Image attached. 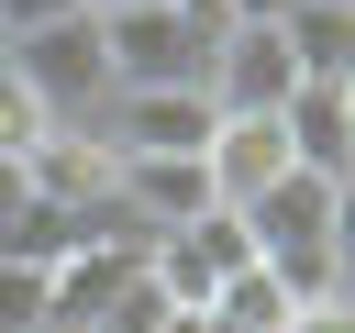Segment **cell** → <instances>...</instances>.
I'll use <instances>...</instances> for the list:
<instances>
[{
    "mask_svg": "<svg viewBox=\"0 0 355 333\" xmlns=\"http://www.w3.org/2000/svg\"><path fill=\"white\" fill-rule=\"evenodd\" d=\"M0 67L33 89V111H44L55 133H89V122H100V100H111V67H100V11L44 22V33H11V44H0Z\"/></svg>",
    "mask_w": 355,
    "mask_h": 333,
    "instance_id": "1",
    "label": "cell"
},
{
    "mask_svg": "<svg viewBox=\"0 0 355 333\" xmlns=\"http://www.w3.org/2000/svg\"><path fill=\"white\" fill-rule=\"evenodd\" d=\"M100 67H111V89H211V44L178 22V0L100 11Z\"/></svg>",
    "mask_w": 355,
    "mask_h": 333,
    "instance_id": "2",
    "label": "cell"
},
{
    "mask_svg": "<svg viewBox=\"0 0 355 333\" xmlns=\"http://www.w3.org/2000/svg\"><path fill=\"white\" fill-rule=\"evenodd\" d=\"M288 89H300V56H288L277 11H244L222 33V56H211V111H277Z\"/></svg>",
    "mask_w": 355,
    "mask_h": 333,
    "instance_id": "3",
    "label": "cell"
},
{
    "mask_svg": "<svg viewBox=\"0 0 355 333\" xmlns=\"http://www.w3.org/2000/svg\"><path fill=\"white\" fill-rule=\"evenodd\" d=\"M200 178H211L222 211H244L255 189H277V178H288V133H277V111H222L211 144H200Z\"/></svg>",
    "mask_w": 355,
    "mask_h": 333,
    "instance_id": "4",
    "label": "cell"
},
{
    "mask_svg": "<svg viewBox=\"0 0 355 333\" xmlns=\"http://www.w3.org/2000/svg\"><path fill=\"white\" fill-rule=\"evenodd\" d=\"M111 200H122L144 233H178V222L222 211L211 178H200V155H111Z\"/></svg>",
    "mask_w": 355,
    "mask_h": 333,
    "instance_id": "5",
    "label": "cell"
},
{
    "mask_svg": "<svg viewBox=\"0 0 355 333\" xmlns=\"http://www.w3.org/2000/svg\"><path fill=\"white\" fill-rule=\"evenodd\" d=\"M355 89L344 78H300L288 100H277V133H288V166H311V178H344L355 166Z\"/></svg>",
    "mask_w": 355,
    "mask_h": 333,
    "instance_id": "6",
    "label": "cell"
},
{
    "mask_svg": "<svg viewBox=\"0 0 355 333\" xmlns=\"http://www.w3.org/2000/svg\"><path fill=\"white\" fill-rule=\"evenodd\" d=\"M277 33H288V56H300V78H344L355 89V11H277Z\"/></svg>",
    "mask_w": 355,
    "mask_h": 333,
    "instance_id": "7",
    "label": "cell"
},
{
    "mask_svg": "<svg viewBox=\"0 0 355 333\" xmlns=\"http://www.w3.org/2000/svg\"><path fill=\"white\" fill-rule=\"evenodd\" d=\"M288 311H300V300H288V289H277L266 266H233V278L211 289V322H222V333H277Z\"/></svg>",
    "mask_w": 355,
    "mask_h": 333,
    "instance_id": "8",
    "label": "cell"
},
{
    "mask_svg": "<svg viewBox=\"0 0 355 333\" xmlns=\"http://www.w3.org/2000/svg\"><path fill=\"white\" fill-rule=\"evenodd\" d=\"M44 133H55V122H44V111H33V89H22V78H11V67H0V155H11V166H22V155H33V144H44Z\"/></svg>",
    "mask_w": 355,
    "mask_h": 333,
    "instance_id": "9",
    "label": "cell"
},
{
    "mask_svg": "<svg viewBox=\"0 0 355 333\" xmlns=\"http://www.w3.org/2000/svg\"><path fill=\"white\" fill-rule=\"evenodd\" d=\"M78 11H89V0H0V44H11V33H44V22H78Z\"/></svg>",
    "mask_w": 355,
    "mask_h": 333,
    "instance_id": "10",
    "label": "cell"
},
{
    "mask_svg": "<svg viewBox=\"0 0 355 333\" xmlns=\"http://www.w3.org/2000/svg\"><path fill=\"white\" fill-rule=\"evenodd\" d=\"M333 278L355 289V166L333 178Z\"/></svg>",
    "mask_w": 355,
    "mask_h": 333,
    "instance_id": "11",
    "label": "cell"
},
{
    "mask_svg": "<svg viewBox=\"0 0 355 333\" xmlns=\"http://www.w3.org/2000/svg\"><path fill=\"white\" fill-rule=\"evenodd\" d=\"M277 333H355V300H344V289H333V300H300Z\"/></svg>",
    "mask_w": 355,
    "mask_h": 333,
    "instance_id": "12",
    "label": "cell"
},
{
    "mask_svg": "<svg viewBox=\"0 0 355 333\" xmlns=\"http://www.w3.org/2000/svg\"><path fill=\"white\" fill-rule=\"evenodd\" d=\"M277 11H288V0H277ZM300 11H355V0H300Z\"/></svg>",
    "mask_w": 355,
    "mask_h": 333,
    "instance_id": "13",
    "label": "cell"
},
{
    "mask_svg": "<svg viewBox=\"0 0 355 333\" xmlns=\"http://www.w3.org/2000/svg\"><path fill=\"white\" fill-rule=\"evenodd\" d=\"M89 11H155V0H89Z\"/></svg>",
    "mask_w": 355,
    "mask_h": 333,
    "instance_id": "14",
    "label": "cell"
},
{
    "mask_svg": "<svg viewBox=\"0 0 355 333\" xmlns=\"http://www.w3.org/2000/svg\"><path fill=\"white\" fill-rule=\"evenodd\" d=\"M211 333H222V322H211Z\"/></svg>",
    "mask_w": 355,
    "mask_h": 333,
    "instance_id": "15",
    "label": "cell"
},
{
    "mask_svg": "<svg viewBox=\"0 0 355 333\" xmlns=\"http://www.w3.org/2000/svg\"><path fill=\"white\" fill-rule=\"evenodd\" d=\"M344 133H355V122H344Z\"/></svg>",
    "mask_w": 355,
    "mask_h": 333,
    "instance_id": "16",
    "label": "cell"
},
{
    "mask_svg": "<svg viewBox=\"0 0 355 333\" xmlns=\"http://www.w3.org/2000/svg\"><path fill=\"white\" fill-rule=\"evenodd\" d=\"M344 300H355V289H344Z\"/></svg>",
    "mask_w": 355,
    "mask_h": 333,
    "instance_id": "17",
    "label": "cell"
}]
</instances>
